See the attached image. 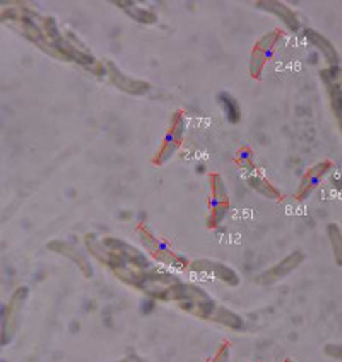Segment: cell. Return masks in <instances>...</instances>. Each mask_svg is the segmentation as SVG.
I'll return each mask as SVG.
<instances>
[{
    "label": "cell",
    "mask_w": 342,
    "mask_h": 362,
    "mask_svg": "<svg viewBox=\"0 0 342 362\" xmlns=\"http://www.w3.org/2000/svg\"><path fill=\"white\" fill-rule=\"evenodd\" d=\"M43 19V16H40L38 12L23 6L7 7L0 14V23L4 26L11 28L12 31L18 33L19 36H23L24 40H28L35 47H38L41 52L50 55L52 59L60 60L59 53L53 50L50 41H48L47 33H45Z\"/></svg>",
    "instance_id": "cell-1"
},
{
    "label": "cell",
    "mask_w": 342,
    "mask_h": 362,
    "mask_svg": "<svg viewBox=\"0 0 342 362\" xmlns=\"http://www.w3.org/2000/svg\"><path fill=\"white\" fill-rule=\"evenodd\" d=\"M115 277L122 284L132 287V289L142 292L147 298L156 299V301L166 303L168 291L171 289L175 284H178L181 279L170 270L156 269L151 267L147 270L137 269H120L113 272Z\"/></svg>",
    "instance_id": "cell-2"
},
{
    "label": "cell",
    "mask_w": 342,
    "mask_h": 362,
    "mask_svg": "<svg viewBox=\"0 0 342 362\" xmlns=\"http://www.w3.org/2000/svg\"><path fill=\"white\" fill-rule=\"evenodd\" d=\"M135 234H137L141 245L146 248L147 255H149L152 260L158 262L159 265L175 270H188L190 260H188L187 257H183V255L173 252L166 243L159 240V238L156 236L154 233H151V229H147L146 226H139Z\"/></svg>",
    "instance_id": "cell-3"
},
{
    "label": "cell",
    "mask_w": 342,
    "mask_h": 362,
    "mask_svg": "<svg viewBox=\"0 0 342 362\" xmlns=\"http://www.w3.org/2000/svg\"><path fill=\"white\" fill-rule=\"evenodd\" d=\"M28 299H30V287L19 286L18 289L12 292L9 301L4 306L2 320H0V345L2 347H7V345L14 342L19 330L21 315H23Z\"/></svg>",
    "instance_id": "cell-4"
},
{
    "label": "cell",
    "mask_w": 342,
    "mask_h": 362,
    "mask_svg": "<svg viewBox=\"0 0 342 362\" xmlns=\"http://www.w3.org/2000/svg\"><path fill=\"white\" fill-rule=\"evenodd\" d=\"M185 125H187L185 113L183 111L176 110L175 113L171 115L170 127H168L166 134H164L161 147H159L158 154L154 156V164L163 166V164H166L173 158V156L178 152V149L181 147V142H183L185 130H187V127Z\"/></svg>",
    "instance_id": "cell-5"
},
{
    "label": "cell",
    "mask_w": 342,
    "mask_h": 362,
    "mask_svg": "<svg viewBox=\"0 0 342 362\" xmlns=\"http://www.w3.org/2000/svg\"><path fill=\"white\" fill-rule=\"evenodd\" d=\"M284 33L281 30H270L266 35L261 36V40L255 43L252 55H250V65L249 72L252 79H261L263 69H266L267 62L270 60V57L274 55L275 47L281 41Z\"/></svg>",
    "instance_id": "cell-6"
},
{
    "label": "cell",
    "mask_w": 342,
    "mask_h": 362,
    "mask_svg": "<svg viewBox=\"0 0 342 362\" xmlns=\"http://www.w3.org/2000/svg\"><path fill=\"white\" fill-rule=\"evenodd\" d=\"M188 270L195 275H204V277H211L214 281H220L226 284L228 287H238L241 284L240 274L233 267L217 260H209V258L192 260Z\"/></svg>",
    "instance_id": "cell-7"
},
{
    "label": "cell",
    "mask_w": 342,
    "mask_h": 362,
    "mask_svg": "<svg viewBox=\"0 0 342 362\" xmlns=\"http://www.w3.org/2000/svg\"><path fill=\"white\" fill-rule=\"evenodd\" d=\"M103 243L108 250L113 253H117L125 263L127 269H137V270H147L152 267L151 258L147 257L142 250H139L137 246L130 245L129 241L122 240L117 236H103Z\"/></svg>",
    "instance_id": "cell-8"
},
{
    "label": "cell",
    "mask_w": 342,
    "mask_h": 362,
    "mask_svg": "<svg viewBox=\"0 0 342 362\" xmlns=\"http://www.w3.org/2000/svg\"><path fill=\"white\" fill-rule=\"evenodd\" d=\"M105 67H106V77H108V81L118 90H122V93L130 94V96H137V98L146 96V94L151 93L152 89L151 82L129 76V74L123 72L113 60H105Z\"/></svg>",
    "instance_id": "cell-9"
},
{
    "label": "cell",
    "mask_w": 342,
    "mask_h": 362,
    "mask_svg": "<svg viewBox=\"0 0 342 362\" xmlns=\"http://www.w3.org/2000/svg\"><path fill=\"white\" fill-rule=\"evenodd\" d=\"M47 250L55 255H60L62 258L71 260L74 265L79 269L82 277L86 279L94 277V267L89 260L88 252H82V248H79L77 245H74V243L67 240H59V238H57V240H50L47 243Z\"/></svg>",
    "instance_id": "cell-10"
},
{
    "label": "cell",
    "mask_w": 342,
    "mask_h": 362,
    "mask_svg": "<svg viewBox=\"0 0 342 362\" xmlns=\"http://www.w3.org/2000/svg\"><path fill=\"white\" fill-rule=\"evenodd\" d=\"M303 262L304 253L302 250H295V252L286 255L283 260L275 263V265L261 272V274L255 277V282H257L258 286H274V284L284 281V279H286L287 275H291L296 269H300V267L303 265Z\"/></svg>",
    "instance_id": "cell-11"
},
{
    "label": "cell",
    "mask_w": 342,
    "mask_h": 362,
    "mask_svg": "<svg viewBox=\"0 0 342 362\" xmlns=\"http://www.w3.org/2000/svg\"><path fill=\"white\" fill-rule=\"evenodd\" d=\"M211 180V214H209L207 224L209 228L214 229L226 219L229 212V192L226 188L224 180L217 173H212L209 176Z\"/></svg>",
    "instance_id": "cell-12"
},
{
    "label": "cell",
    "mask_w": 342,
    "mask_h": 362,
    "mask_svg": "<svg viewBox=\"0 0 342 362\" xmlns=\"http://www.w3.org/2000/svg\"><path fill=\"white\" fill-rule=\"evenodd\" d=\"M320 79H322L325 90H327L329 105L336 118L337 125L342 132V65L341 67H325L320 71Z\"/></svg>",
    "instance_id": "cell-13"
},
{
    "label": "cell",
    "mask_w": 342,
    "mask_h": 362,
    "mask_svg": "<svg viewBox=\"0 0 342 362\" xmlns=\"http://www.w3.org/2000/svg\"><path fill=\"white\" fill-rule=\"evenodd\" d=\"M82 243H84V248L88 255L94 258L98 263H101L103 267L110 269L111 272L115 270H120V269H127L125 263L117 253H113L111 250H108L103 243V238L98 236L96 233H88L84 234L82 238Z\"/></svg>",
    "instance_id": "cell-14"
},
{
    "label": "cell",
    "mask_w": 342,
    "mask_h": 362,
    "mask_svg": "<svg viewBox=\"0 0 342 362\" xmlns=\"http://www.w3.org/2000/svg\"><path fill=\"white\" fill-rule=\"evenodd\" d=\"M332 170H334V164L332 161H329V159L313 164V166L308 168V170L304 171V175L302 176L298 190H296V200L300 202L307 200L308 197L317 190V187H319V185L322 183L329 175H331Z\"/></svg>",
    "instance_id": "cell-15"
},
{
    "label": "cell",
    "mask_w": 342,
    "mask_h": 362,
    "mask_svg": "<svg viewBox=\"0 0 342 362\" xmlns=\"http://www.w3.org/2000/svg\"><path fill=\"white\" fill-rule=\"evenodd\" d=\"M255 7H257L258 11L267 12V14L278 18L284 26L287 28V31H302V21H300L298 14H296L290 6H286V4L278 2V0H261V2H255Z\"/></svg>",
    "instance_id": "cell-16"
},
{
    "label": "cell",
    "mask_w": 342,
    "mask_h": 362,
    "mask_svg": "<svg viewBox=\"0 0 342 362\" xmlns=\"http://www.w3.org/2000/svg\"><path fill=\"white\" fill-rule=\"evenodd\" d=\"M303 35H304V40H307L308 43H310L312 47L324 57L327 67H341L342 65L341 53L337 52L336 45H334L327 36H324L322 33L313 30V28H307V30L303 31Z\"/></svg>",
    "instance_id": "cell-17"
},
{
    "label": "cell",
    "mask_w": 342,
    "mask_h": 362,
    "mask_svg": "<svg viewBox=\"0 0 342 362\" xmlns=\"http://www.w3.org/2000/svg\"><path fill=\"white\" fill-rule=\"evenodd\" d=\"M115 6H117L122 12H125L132 21L144 24V26H152V24L158 23V14H156L154 11L139 6V4L135 2H115Z\"/></svg>",
    "instance_id": "cell-18"
},
{
    "label": "cell",
    "mask_w": 342,
    "mask_h": 362,
    "mask_svg": "<svg viewBox=\"0 0 342 362\" xmlns=\"http://www.w3.org/2000/svg\"><path fill=\"white\" fill-rule=\"evenodd\" d=\"M246 183H249V187L252 188L253 192H257L258 195L263 197V199L275 200V202L283 200V193L278 190V187H274L266 176L258 175L257 171H252L246 175Z\"/></svg>",
    "instance_id": "cell-19"
},
{
    "label": "cell",
    "mask_w": 342,
    "mask_h": 362,
    "mask_svg": "<svg viewBox=\"0 0 342 362\" xmlns=\"http://www.w3.org/2000/svg\"><path fill=\"white\" fill-rule=\"evenodd\" d=\"M211 322L221 325V327L229 328V330L233 332H243L246 328V322L243 320V316L238 315V313H234L233 310H229V308L222 306V304H220V306L216 308Z\"/></svg>",
    "instance_id": "cell-20"
},
{
    "label": "cell",
    "mask_w": 342,
    "mask_h": 362,
    "mask_svg": "<svg viewBox=\"0 0 342 362\" xmlns=\"http://www.w3.org/2000/svg\"><path fill=\"white\" fill-rule=\"evenodd\" d=\"M217 101H220V106L222 108V111H224L226 120L232 123V125L240 123L241 106L232 93H228V90H221V93L217 94Z\"/></svg>",
    "instance_id": "cell-21"
},
{
    "label": "cell",
    "mask_w": 342,
    "mask_h": 362,
    "mask_svg": "<svg viewBox=\"0 0 342 362\" xmlns=\"http://www.w3.org/2000/svg\"><path fill=\"white\" fill-rule=\"evenodd\" d=\"M325 234H327L329 245H331L334 262L342 269V226L337 222H329Z\"/></svg>",
    "instance_id": "cell-22"
},
{
    "label": "cell",
    "mask_w": 342,
    "mask_h": 362,
    "mask_svg": "<svg viewBox=\"0 0 342 362\" xmlns=\"http://www.w3.org/2000/svg\"><path fill=\"white\" fill-rule=\"evenodd\" d=\"M238 163L245 168L246 173L255 171V163H253V156L250 149H241L240 154H238Z\"/></svg>",
    "instance_id": "cell-23"
},
{
    "label": "cell",
    "mask_w": 342,
    "mask_h": 362,
    "mask_svg": "<svg viewBox=\"0 0 342 362\" xmlns=\"http://www.w3.org/2000/svg\"><path fill=\"white\" fill-rule=\"evenodd\" d=\"M229 361H232V345L224 342L220 349H217L216 356L212 357L211 362H229Z\"/></svg>",
    "instance_id": "cell-24"
},
{
    "label": "cell",
    "mask_w": 342,
    "mask_h": 362,
    "mask_svg": "<svg viewBox=\"0 0 342 362\" xmlns=\"http://www.w3.org/2000/svg\"><path fill=\"white\" fill-rule=\"evenodd\" d=\"M324 354L331 359L342 361V344H327L324 347Z\"/></svg>",
    "instance_id": "cell-25"
},
{
    "label": "cell",
    "mask_w": 342,
    "mask_h": 362,
    "mask_svg": "<svg viewBox=\"0 0 342 362\" xmlns=\"http://www.w3.org/2000/svg\"><path fill=\"white\" fill-rule=\"evenodd\" d=\"M331 183H332L334 190H336L342 197V176H332Z\"/></svg>",
    "instance_id": "cell-26"
},
{
    "label": "cell",
    "mask_w": 342,
    "mask_h": 362,
    "mask_svg": "<svg viewBox=\"0 0 342 362\" xmlns=\"http://www.w3.org/2000/svg\"><path fill=\"white\" fill-rule=\"evenodd\" d=\"M113 362H142V359L139 356H135V354H130V356H125L122 357V359H117Z\"/></svg>",
    "instance_id": "cell-27"
},
{
    "label": "cell",
    "mask_w": 342,
    "mask_h": 362,
    "mask_svg": "<svg viewBox=\"0 0 342 362\" xmlns=\"http://www.w3.org/2000/svg\"><path fill=\"white\" fill-rule=\"evenodd\" d=\"M284 362H292V361H290V359H286V361H284Z\"/></svg>",
    "instance_id": "cell-28"
},
{
    "label": "cell",
    "mask_w": 342,
    "mask_h": 362,
    "mask_svg": "<svg viewBox=\"0 0 342 362\" xmlns=\"http://www.w3.org/2000/svg\"><path fill=\"white\" fill-rule=\"evenodd\" d=\"M2 362H7V361H2Z\"/></svg>",
    "instance_id": "cell-29"
}]
</instances>
